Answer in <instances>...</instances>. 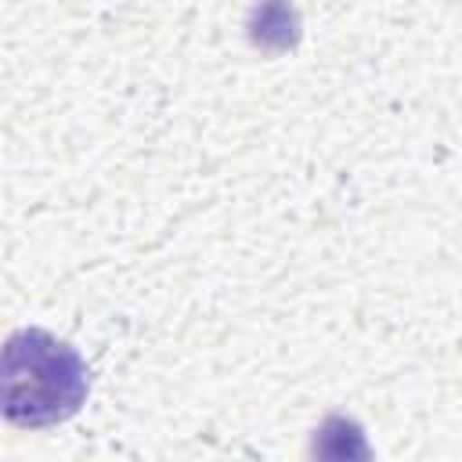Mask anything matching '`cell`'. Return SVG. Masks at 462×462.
I'll list each match as a JSON object with an SVG mask.
<instances>
[{"label":"cell","instance_id":"1","mask_svg":"<svg viewBox=\"0 0 462 462\" xmlns=\"http://www.w3.org/2000/svg\"><path fill=\"white\" fill-rule=\"evenodd\" d=\"M90 393L79 350L47 328H18L0 343V419L43 430L72 419Z\"/></svg>","mask_w":462,"mask_h":462}]
</instances>
